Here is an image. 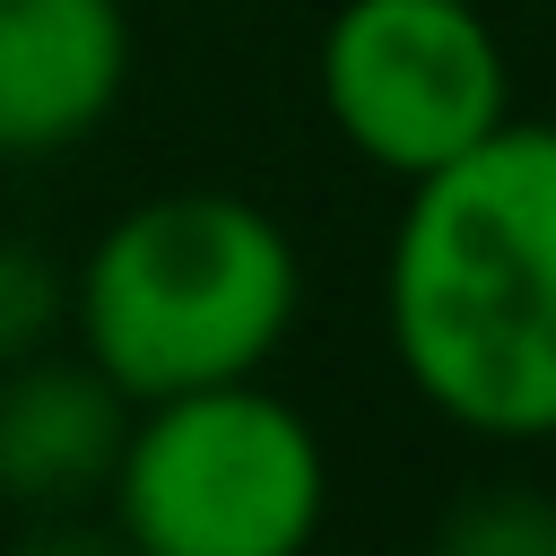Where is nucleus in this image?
Returning <instances> with one entry per match:
<instances>
[{
    "instance_id": "nucleus-1",
    "label": "nucleus",
    "mask_w": 556,
    "mask_h": 556,
    "mask_svg": "<svg viewBox=\"0 0 556 556\" xmlns=\"http://www.w3.org/2000/svg\"><path fill=\"white\" fill-rule=\"evenodd\" d=\"M382 330L434 417L486 443L556 434V122H495L408 182Z\"/></svg>"
},
{
    "instance_id": "nucleus-2",
    "label": "nucleus",
    "mask_w": 556,
    "mask_h": 556,
    "mask_svg": "<svg viewBox=\"0 0 556 556\" xmlns=\"http://www.w3.org/2000/svg\"><path fill=\"white\" fill-rule=\"evenodd\" d=\"M304 304L287 226L243 191L130 200L70 269L78 356L139 408L208 382H252Z\"/></svg>"
},
{
    "instance_id": "nucleus-3",
    "label": "nucleus",
    "mask_w": 556,
    "mask_h": 556,
    "mask_svg": "<svg viewBox=\"0 0 556 556\" xmlns=\"http://www.w3.org/2000/svg\"><path fill=\"white\" fill-rule=\"evenodd\" d=\"M321 513V434L261 374L139 400L104 486V521L130 539V556H304Z\"/></svg>"
},
{
    "instance_id": "nucleus-4",
    "label": "nucleus",
    "mask_w": 556,
    "mask_h": 556,
    "mask_svg": "<svg viewBox=\"0 0 556 556\" xmlns=\"http://www.w3.org/2000/svg\"><path fill=\"white\" fill-rule=\"evenodd\" d=\"M330 130L417 182L513 122V70L478 0H339L313 52Z\"/></svg>"
},
{
    "instance_id": "nucleus-5",
    "label": "nucleus",
    "mask_w": 556,
    "mask_h": 556,
    "mask_svg": "<svg viewBox=\"0 0 556 556\" xmlns=\"http://www.w3.org/2000/svg\"><path fill=\"white\" fill-rule=\"evenodd\" d=\"M130 87L122 0H0V165L70 156Z\"/></svg>"
},
{
    "instance_id": "nucleus-6",
    "label": "nucleus",
    "mask_w": 556,
    "mask_h": 556,
    "mask_svg": "<svg viewBox=\"0 0 556 556\" xmlns=\"http://www.w3.org/2000/svg\"><path fill=\"white\" fill-rule=\"evenodd\" d=\"M130 434V400L87 356H17L0 365V504L26 513H87L113 486Z\"/></svg>"
},
{
    "instance_id": "nucleus-7",
    "label": "nucleus",
    "mask_w": 556,
    "mask_h": 556,
    "mask_svg": "<svg viewBox=\"0 0 556 556\" xmlns=\"http://www.w3.org/2000/svg\"><path fill=\"white\" fill-rule=\"evenodd\" d=\"M426 556H556V495L530 478H486L443 504Z\"/></svg>"
},
{
    "instance_id": "nucleus-8",
    "label": "nucleus",
    "mask_w": 556,
    "mask_h": 556,
    "mask_svg": "<svg viewBox=\"0 0 556 556\" xmlns=\"http://www.w3.org/2000/svg\"><path fill=\"white\" fill-rule=\"evenodd\" d=\"M61 330H70V269L43 243L0 235V365L43 356Z\"/></svg>"
},
{
    "instance_id": "nucleus-9",
    "label": "nucleus",
    "mask_w": 556,
    "mask_h": 556,
    "mask_svg": "<svg viewBox=\"0 0 556 556\" xmlns=\"http://www.w3.org/2000/svg\"><path fill=\"white\" fill-rule=\"evenodd\" d=\"M9 556H130V539L113 521H96V504H87V513H26Z\"/></svg>"
}]
</instances>
